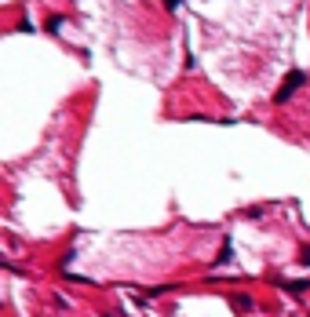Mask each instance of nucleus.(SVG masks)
Instances as JSON below:
<instances>
[{
	"label": "nucleus",
	"instance_id": "f03ea898",
	"mask_svg": "<svg viewBox=\"0 0 310 317\" xmlns=\"http://www.w3.org/2000/svg\"><path fill=\"white\" fill-rule=\"evenodd\" d=\"M234 303H238V310H245V313H252V310H256V303H252L248 295H238Z\"/></svg>",
	"mask_w": 310,
	"mask_h": 317
},
{
	"label": "nucleus",
	"instance_id": "7ed1b4c3",
	"mask_svg": "<svg viewBox=\"0 0 310 317\" xmlns=\"http://www.w3.org/2000/svg\"><path fill=\"white\" fill-rule=\"evenodd\" d=\"M62 22H66L62 15H51V18H48V29H51V33H59V29H62Z\"/></svg>",
	"mask_w": 310,
	"mask_h": 317
},
{
	"label": "nucleus",
	"instance_id": "f257e3e1",
	"mask_svg": "<svg viewBox=\"0 0 310 317\" xmlns=\"http://www.w3.org/2000/svg\"><path fill=\"white\" fill-rule=\"evenodd\" d=\"M303 81H306V77H303L299 69H296V73H288V77H285V84H281V91L274 95V102H278V106H285V102L292 99V91H296V88H299Z\"/></svg>",
	"mask_w": 310,
	"mask_h": 317
}]
</instances>
